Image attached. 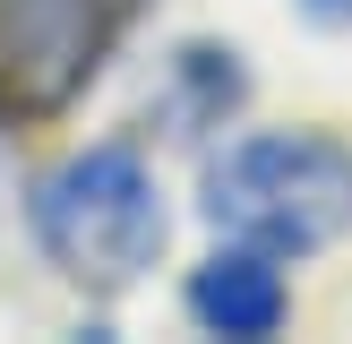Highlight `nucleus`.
Listing matches in <instances>:
<instances>
[{
  "label": "nucleus",
  "mask_w": 352,
  "mask_h": 344,
  "mask_svg": "<svg viewBox=\"0 0 352 344\" xmlns=\"http://www.w3.org/2000/svg\"><path fill=\"white\" fill-rule=\"evenodd\" d=\"M26 224H34V250L86 292H129L164 258V233H172L155 164L120 138L60 155L26 189Z\"/></svg>",
  "instance_id": "1"
},
{
  "label": "nucleus",
  "mask_w": 352,
  "mask_h": 344,
  "mask_svg": "<svg viewBox=\"0 0 352 344\" xmlns=\"http://www.w3.org/2000/svg\"><path fill=\"white\" fill-rule=\"evenodd\" d=\"M198 206L223 241L309 258L352 224V147L327 129H250L206 164Z\"/></svg>",
  "instance_id": "2"
},
{
  "label": "nucleus",
  "mask_w": 352,
  "mask_h": 344,
  "mask_svg": "<svg viewBox=\"0 0 352 344\" xmlns=\"http://www.w3.org/2000/svg\"><path fill=\"white\" fill-rule=\"evenodd\" d=\"M129 0H0V86L17 103H69L103 69Z\"/></svg>",
  "instance_id": "3"
},
{
  "label": "nucleus",
  "mask_w": 352,
  "mask_h": 344,
  "mask_svg": "<svg viewBox=\"0 0 352 344\" xmlns=\"http://www.w3.org/2000/svg\"><path fill=\"white\" fill-rule=\"evenodd\" d=\"M189 319L206 327V336H232V344H258L284 327L292 310V284H284V258L275 250H250V241H232V250H215L198 275H189Z\"/></svg>",
  "instance_id": "4"
},
{
  "label": "nucleus",
  "mask_w": 352,
  "mask_h": 344,
  "mask_svg": "<svg viewBox=\"0 0 352 344\" xmlns=\"http://www.w3.org/2000/svg\"><path fill=\"white\" fill-rule=\"evenodd\" d=\"M241 95H250V69H241L232 43H181V52L164 61L155 120H164L172 138H215L223 120L241 112Z\"/></svg>",
  "instance_id": "5"
},
{
  "label": "nucleus",
  "mask_w": 352,
  "mask_h": 344,
  "mask_svg": "<svg viewBox=\"0 0 352 344\" xmlns=\"http://www.w3.org/2000/svg\"><path fill=\"white\" fill-rule=\"evenodd\" d=\"M292 9H301L309 26H327V34H344V26H352V0H292Z\"/></svg>",
  "instance_id": "6"
}]
</instances>
